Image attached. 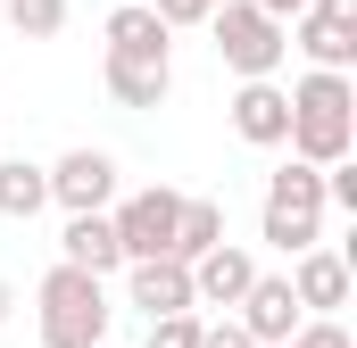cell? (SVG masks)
<instances>
[{
  "label": "cell",
  "instance_id": "cell-1",
  "mask_svg": "<svg viewBox=\"0 0 357 348\" xmlns=\"http://www.w3.org/2000/svg\"><path fill=\"white\" fill-rule=\"evenodd\" d=\"M291 158L307 166H333V158H357V84L333 75V67H307L291 84V133H282Z\"/></svg>",
  "mask_w": 357,
  "mask_h": 348
},
{
  "label": "cell",
  "instance_id": "cell-2",
  "mask_svg": "<svg viewBox=\"0 0 357 348\" xmlns=\"http://www.w3.org/2000/svg\"><path fill=\"white\" fill-rule=\"evenodd\" d=\"M33 307H42V348H91V340H108V282L84 274V265H67V258L42 274Z\"/></svg>",
  "mask_w": 357,
  "mask_h": 348
},
{
  "label": "cell",
  "instance_id": "cell-3",
  "mask_svg": "<svg viewBox=\"0 0 357 348\" xmlns=\"http://www.w3.org/2000/svg\"><path fill=\"white\" fill-rule=\"evenodd\" d=\"M208 33H216V58H225L233 75H274V67L291 58V25L266 17L258 0H216V8H208Z\"/></svg>",
  "mask_w": 357,
  "mask_h": 348
},
{
  "label": "cell",
  "instance_id": "cell-4",
  "mask_svg": "<svg viewBox=\"0 0 357 348\" xmlns=\"http://www.w3.org/2000/svg\"><path fill=\"white\" fill-rule=\"evenodd\" d=\"M175 216H183V191H167V182H150V191H133V199L108 207L125 258H167L175 249Z\"/></svg>",
  "mask_w": 357,
  "mask_h": 348
},
{
  "label": "cell",
  "instance_id": "cell-5",
  "mask_svg": "<svg viewBox=\"0 0 357 348\" xmlns=\"http://www.w3.org/2000/svg\"><path fill=\"white\" fill-rule=\"evenodd\" d=\"M50 174V207H67V216H84V207H108L116 199V158L108 150H67Z\"/></svg>",
  "mask_w": 357,
  "mask_h": 348
},
{
  "label": "cell",
  "instance_id": "cell-6",
  "mask_svg": "<svg viewBox=\"0 0 357 348\" xmlns=\"http://www.w3.org/2000/svg\"><path fill=\"white\" fill-rule=\"evenodd\" d=\"M291 299H299V315H341L349 307V258L341 249H299L291 258Z\"/></svg>",
  "mask_w": 357,
  "mask_h": 348
},
{
  "label": "cell",
  "instance_id": "cell-7",
  "mask_svg": "<svg viewBox=\"0 0 357 348\" xmlns=\"http://www.w3.org/2000/svg\"><path fill=\"white\" fill-rule=\"evenodd\" d=\"M233 133L258 141V150H282V133H291V91L274 84V75H241V91H233Z\"/></svg>",
  "mask_w": 357,
  "mask_h": 348
},
{
  "label": "cell",
  "instance_id": "cell-8",
  "mask_svg": "<svg viewBox=\"0 0 357 348\" xmlns=\"http://www.w3.org/2000/svg\"><path fill=\"white\" fill-rule=\"evenodd\" d=\"M125 299H133L142 315H183V307H199L183 258H125Z\"/></svg>",
  "mask_w": 357,
  "mask_h": 348
},
{
  "label": "cell",
  "instance_id": "cell-9",
  "mask_svg": "<svg viewBox=\"0 0 357 348\" xmlns=\"http://www.w3.org/2000/svg\"><path fill=\"white\" fill-rule=\"evenodd\" d=\"M108 91L125 100V108H167V91H175V58L167 50H108Z\"/></svg>",
  "mask_w": 357,
  "mask_h": 348
},
{
  "label": "cell",
  "instance_id": "cell-10",
  "mask_svg": "<svg viewBox=\"0 0 357 348\" xmlns=\"http://www.w3.org/2000/svg\"><path fill=\"white\" fill-rule=\"evenodd\" d=\"M291 25H299L291 50H307V67H333V75H349V67H357V17H333V8L307 0Z\"/></svg>",
  "mask_w": 357,
  "mask_h": 348
},
{
  "label": "cell",
  "instance_id": "cell-11",
  "mask_svg": "<svg viewBox=\"0 0 357 348\" xmlns=\"http://www.w3.org/2000/svg\"><path fill=\"white\" fill-rule=\"evenodd\" d=\"M250 282H258V258L233 249V241H216V249L191 258V299H199V307H241Z\"/></svg>",
  "mask_w": 357,
  "mask_h": 348
},
{
  "label": "cell",
  "instance_id": "cell-12",
  "mask_svg": "<svg viewBox=\"0 0 357 348\" xmlns=\"http://www.w3.org/2000/svg\"><path fill=\"white\" fill-rule=\"evenodd\" d=\"M241 332L258 348H274V340H291L299 332V299H291V274H258L250 290H241Z\"/></svg>",
  "mask_w": 357,
  "mask_h": 348
},
{
  "label": "cell",
  "instance_id": "cell-13",
  "mask_svg": "<svg viewBox=\"0 0 357 348\" xmlns=\"http://www.w3.org/2000/svg\"><path fill=\"white\" fill-rule=\"evenodd\" d=\"M59 258L84 265V274H125V249H116V224H108V207H84V216H67V232H59Z\"/></svg>",
  "mask_w": 357,
  "mask_h": 348
},
{
  "label": "cell",
  "instance_id": "cell-14",
  "mask_svg": "<svg viewBox=\"0 0 357 348\" xmlns=\"http://www.w3.org/2000/svg\"><path fill=\"white\" fill-rule=\"evenodd\" d=\"M266 207H291V216H324V166L307 158H282L266 174Z\"/></svg>",
  "mask_w": 357,
  "mask_h": 348
},
{
  "label": "cell",
  "instance_id": "cell-15",
  "mask_svg": "<svg viewBox=\"0 0 357 348\" xmlns=\"http://www.w3.org/2000/svg\"><path fill=\"white\" fill-rule=\"evenodd\" d=\"M100 33H108V50H175V42H167L175 25H167L150 0H125V8H108V25H100Z\"/></svg>",
  "mask_w": 357,
  "mask_h": 348
},
{
  "label": "cell",
  "instance_id": "cell-16",
  "mask_svg": "<svg viewBox=\"0 0 357 348\" xmlns=\"http://www.w3.org/2000/svg\"><path fill=\"white\" fill-rule=\"evenodd\" d=\"M50 207V174L33 166V158H0V216H42Z\"/></svg>",
  "mask_w": 357,
  "mask_h": 348
},
{
  "label": "cell",
  "instance_id": "cell-17",
  "mask_svg": "<svg viewBox=\"0 0 357 348\" xmlns=\"http://www.w3.org/2000/svg\"><path fill=\"white\" fill-rule=\"evenodd\" d=\"M216 241H225V207H216V199H183V216H175V249H167V258H199V249H216Z\"/></svg>",
  "mask_w": 357,
  "mask_h": 348
},
{
  "label": "cell",
  "instance_id": "cell-18",
  "mask_svg": "<svg viewBox=\"0 0 357 348\" xmlns=\"http://www.w3.org/2000/svg\"><path fill=\"white\" fill-rule=\"evenodd\" d=\"M258 241H274L282 258H299V249H316V241H324V216H291V207H266V216H258Z\"/></svg>",
  "mask_w": 357,
  "mask_h": 348
},
{
  "label": "cell",
  "instance_id": "cell-19",
  "mask_svg": "<svg viewBox=\"0 0 357 348\" xmlns=\"http://www.w3.org/2000/svg\"><path fill=\"white\" fill-rule=\"evenodd\" d=\"M0 8H8L17 42H50V33L67 25V0H0Z\"/></svg>",
  "mask_w": 357,
  "mask_h": 348
},
{
  "label": "cell",
  "instance_id": "cell-20",
  "mask_svg": "<svg viewBox=\"0 0 357 348\" xmlns=\"http://www.w3.org/2000/svg\"><path fill=\"white\" fill-rule=\"evenodd\" d=\"M274 348H349V324L341 315H299V332L274 340Z\"/></svg>",
  "mask_w": 357,
  "mask_h": 348
},
{
  "label": "cell",
  "instance_id": "cell-21",
  "mask_svg": "<svg viewBox=\"0 0 357 348\" xmlns=\"http://www.w3.org/2000/svg\"><path fill=\"white\" fill-rule=\"evenodd\" d=\"M150 348H199V315H150Z\"/></svg>",
  "mask_w": 357,
  "mask_h": 348
},
{
  "label": "cell",
  "instance_id": "cell-22",
  "mask_svg": "<svg viewBox=\"0 0 357 348\" xmlns=\"http://www.w3.org/2000/svg\"><path fill=\"white\" fill-rule=\"evenodd\" d=\"M199 348H258L241 332V315H225V324H199Z\"/></svg>",
  "mask_w": 357,
  "mask_h": 348
},
{
  "label": "cell",
  "instance_id": "cell-23",
  "mask_svg": "<svg viewBox=\"0 0 357 348\" xmlns=\"http://www.w3.org/2000/svg\"><path fill=\"white\" fill-rule=\"evenodd\" d=\"M150 8H158L167 25H208V8H216V0H150Z\"/></svg>",
  "mask_w": 357,
  "mask_h": 348
},
{
  "label": "cell",
  "instance_id": "cell-24",
  "mask_svg": "<svg viewBox=\"0 0 357 348\" xmlns=\"http://www.w3.org/2000/svg\"><path fill=\"white\" fill-rule=\"evenodd\" d=\"M258 8H266V17H282V25H291V17H299L307 0H258Z\"/></svg>",
  "mask_w": 357,
  "mask_h": 348
},
{
  "label": "cell",
  "instance_id": "cell-25",
  "mask_svg": "<svg viewBox=\"0 0 357 348\" xmlns=\"http://www.w3.org/2000/svg\"><path fill=\"white\" fill-rule=\"evenodd\" d=\"M8 307H17V290H8V274H0V324H8Z\"/></svg>",
  "mask_w": 357,
  "mask_h": 348
},
{
  "label": "cell",
  "instance_id": "cell-26",
  "mask_svg": "<svg viewBox=\"0 0 357 348\" xmlns=\"http://www.w3.org/2000/svg\"><path fill=\"white\" fill-rule=\"evenodd\" d=\"M91 348H116V340H91Z\"/></svg>",
  "mask_w": 357,
  "mask_h": 348
}]
</instances>
